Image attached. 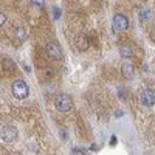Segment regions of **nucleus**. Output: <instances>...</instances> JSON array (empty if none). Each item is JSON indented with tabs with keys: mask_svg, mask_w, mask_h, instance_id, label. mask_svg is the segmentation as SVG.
Instances as JSON below:
<instances>
[{
	"mask_svg": "<svg viewBox=\"0 0 155 155\" xmlns=\"http://www.w3.org/2000/svg\"><path fill=\"white\" fill-rule=\"evenodd\" d=\"M12 95H14L17 99H25L30 95V87L27 85V82L17 79L14 84H12Z\"/></svg>",
	"mask_w": 155,
	"mask_h": 155,
	"instance_id": "obj_1",
	"label": "nucleus"
},
{
	"mask_svg": "<svg viewBox=\"0 0 155 155\" xmlns=\"http://www.w3.org/2000/svg\"><path fill=\"white\" fill-rule=\"evenodd\" d=\"M54 106H56V109L59 112H68L71 109V106H73V101H71V98L68 95L59 93L56 96V99H54Z\"/></svg>",
	"mask_w": 155,
	"mask_h": 155,
	"instance_id": "obj_2",
	"label": "nucleus"
},
{
	"mask_svg": "<svg viewBox=\"0 0 155 155\" xmlns=\"http://www.w3.org/2000/svg\"><path fill=\"white\" fill-rule=\"evenodd\" d=\"M45 53L48 58L51 59H54V61H59L62 59V48L58 42H48L45 45Z\"/></svg>",
	"mask_w": 155,
	"mask_h": 155,
	"instance_id": "obj_3",
	"label": "nucleus"
},
{
	"mask_svg": "<svg viewBox=\"0 0 155 155\" xmlns=\"http://www.w3.org/2000/svg\"><path fill=\"white\" fill-rule=\"evenodd\" d=\"M127 28H129V19L124 14H115V17H113V30L126 31Z\"/></svg>",
	"mask_w": 155,
	"mask_h": 155,
	"instance_id": "obj_4",
	"label": "nucleus"
},
{
	"mask_svg": "<svg viewBox=\"0 0 155 155\" xmlns=\"http://www.w3.org/2000/svg\"><path fill=\"white\" fill-rule=\"evenodd\" d=\"M0 137H2V140L6 141V143H11V141H14L17 138V129L14 126H6V127H3Z\"/></svg>",
	"mask_w": 155,
	"mask_h": 155,
	"instance_id": "obj_5",
	"label": "nucleus"
},
{
	"mask_svg": "<svg viewBox=\"0 0 155 155\" xmlns=\"http://www.w3.org/2000/svg\"><path fill=\"white\" fill-rule=\"evenodd\" d=\"M141 102H143L146 107L153 106V102H155V93H153L152 88H146L144 92H143V95H141Z\"/></svg>",
	"mask_w": 155,
	"mask_h": 155,
	"instance_id": "obj_6",
	"label": "nucleus"
},
{
	"mask_svg": "<svg viewBox=\"0 0 155 155\" xmlns=\"http://www.w3.org/2000/svg\"><path fill=\"white\" fill-rule=\"evenodd\" d=\"M74 42H76V47L79 51H85L90 45V41H88V37L85 34H78L76 39H74Z\"/></svg>",
	"mask_w": 155,
	"mask_h": 155,
	"instance_id": "obj_7",
	"label": "nucleus"
},
{
	"mask_svg": "<svg viewBox=\"0 0 155 155\" xmlns=\"http://www.w3.org/2000/svg\"><path fill=\"white\" fill-rule=\"evenodd\" d=\"M121 74H123L124 79H132L134 74H135L134 65H130V64H124V65L121 67Z\"/></svg>",
	"mask_w": 155,
	"mask_h": 155,
	"instance_id": "obj_8",
	"label": "nucleus"
},
{
	"mask_svg": "<svg viewBox=\"0 0 155 155\" xmlns=\"http://www.w3.org/2000/svg\"><path fill=\"white\" fill-rule=\"evenodd\" d=\"M120 53H121V58H124V59H130V58L134 56L132 48L127 47V45H123V47L120 48Z\"/></svg>",
	"mask_w": 155,
	"mask_h": 155,
	"instance_id": "obj_9",
	"label": "nucleus"
},
{
	"mask_svg": "<svg viewBox=\"0 0 155 155\" xmlns=\"http://www.w3.org/2000/svg\"><path fill=\"white\" fill-rule=\"evenodd\" d=\"M2 65H3V68H5L6 71H12V70L16 68V64H14V61L9 59V58H5V59L2 61Z\"/></svg>",
	"mask_w": 155,
	"mask_h": 155,
	"instance_id": "obj_10",
	"label": "nucleus"
},
{
	"mask_svg": "<svg viewBox=\"0 0 155 155\" xmlns=\"http://www.w3.org/2000/svg\"><path fill=\"white\" fill-rule=\"evenodd\" d=\"M27 37V33H25V28L23 27H19L16 28V41H25Z\"/></svg>",
	"mask_w": 155,
	"mask_h": 155,
	"instance_id": "obj_11",
	"label": "nucleus"
},
{
	"mask_svg": "<svg viewBox=\"0 0 155 155\" xmlns=\"http://www.w3.org/2000/svg\"><path fill=\"white\" fill-rule=\"evenodd\" d=\"M31 3L36 5V6H41V8H42V6L45 5V0H31Z\"/></svg>",
	"mask_w": 155,
	"mask_h": 155,
	"instance_id": "obj_12",
	"label": "nucleus"
},
{
	"mask_svg": "<svg viewBox=\"0 0 155 155\" xmlns=\"http://www.w3.org/2000/svg\"><path fill=\"white\" fill-rule=\"evenodd\" d=\"M5 22H6V16L3 14V12H0V27H3Z\"/></svg>",
	"mask_w": 155,
	"mask_h": 155,
	"instance_id": "obj_13",
	"label": "nucleus"
},
{
	"mask_svg": "<svg viewBox=\"0 0 155 155\" xmlns=\"http://www.w3.org/2000/svg\"><path fill=\"white\" fill-rule=\"evenodd\" d=\"M53 9H54V19H59V17H61V9H59L58 6H54Z\"/></svg>",
	"mask_w": 155,
	"mask_h": 155,
	"instance_id": "obj_14",
	"label": "nucleus"
}]
</instances>
